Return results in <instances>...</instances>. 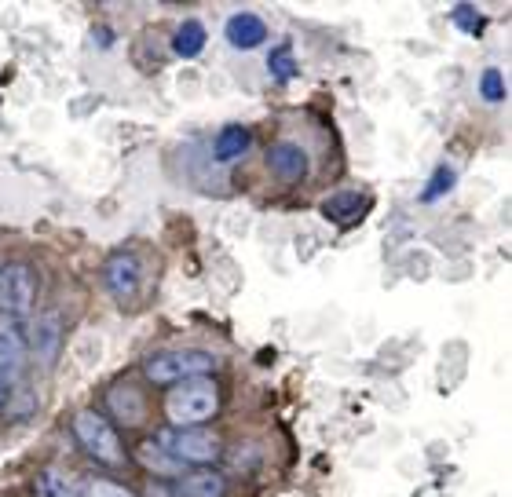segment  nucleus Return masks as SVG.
<instances>
[{
	"mask_svg": "<svg viewBox=\"0 0 512 497\" xmlns=\"http://www.w3.org/2000/svg\"><path fill=\"white\" fill-rule=\"evenodd\" d=\"M216 410H220V392L209 377H191V381L172 384L169 399H165V417L176 428H198Z\"/></svg>",
	"mask_w": 512,
	"mask_h": 497,
	"instance_id": "f257e3e1",
	"label": "nucleus"
},
{
	"mask_svg": "<svg viewBox=\"0 0 512 497\" xmlns=\"http://www.w3.org/2000/svg\"><path fill=\"white\" fill-rule=\"evenodd\" d=\"M33 300H37V275H33L30 264H15L0 267V315L4 322L26 333V322L33 315Z\"/></svg>",
	"mask_w": 512,
	"mask_h": 497,
	"instance_id": "f03ea898",
	"label": "nucleus"
},
{
	"mask_svg": "<svg viewBox=\"0 0 512 497\" xmlns=\"http://www.w3.org/2000/svg\"><path fill=\"white\" fill-rule=\"evenodd\" d=\"M209 370H216V359L209 351H198V348L158 351V355H150L143 362V373L154 384H180V381H191V377H205Z\"/></svg>",
	"mask_w": 512,
	"mask_h": 497,
	"instance_id": "7ed1b4c3",
	"label": "nucleus"
},
{
	"mask_svg": "<svg viewBox=\"0 0 512 497\" xmlns=\"http://www.w3.org/2000/svg\"><path fill=\"white\" fill-rule=\"evenodd\" d=\"M154 443L169 457H176L180 465L205 468L220 457V439L213 432H205V428H165V432H158Z\"/></svg>",
	"mask_w": 512,
	"mask_h": 497,
	"instance_id": "20e7f679",
	"label": "nucleus"
},
{
	"mask_svg": "<svg viewBox=\"0 0 512 497\" xmlns=\"http://www.w3.org/2000/svg\"><path fill=\"white\" fill-rule=\"evenodd\" d=\"M74 435L77 443L85 446V454H92L99 465H121L125 454H121V439L114 432V424L96 410H81L74 417Z\"/></svg>",
	"mask_w": 512,
	"mask_h": 497,
	"instance_id": "39448f33",
	"label": "nucleus"
},
{
	"mask_svg": "<svg viewBox=\"0 0 512 497\" xmlns=\"http://www.w3.org/2000/svg\"><path fill=\"white\" fill-rule=\"evenodd\" d=\"M103 286L114 300H132L143 286V267H139V256L132 249H118V253L110 256L107 264H103Z\"/></svg>",
	"mask_w": 512,
	"mask_h": 497,
	"instance_id": "423d86ee",
	"label": "nucleus"
},
{
	"mask_svg": "<svg viewBox=\"0 0 512 497\" xmlns=\"http://www.w3.org/2000/svg\"><path fill=\"white\" fill-rule=\"evenodd\" d=\"M267 169H271V176L282 183H300L304 176H308V150L300 147V143H289V139H282V143H275V147L267 150Z\"/></svg>",
	"mask_w": 512,
	"mask_h": 497,
	"instance_id": "0eeeda50",
	"label": "nucleus"
},
{
	"mask_svg": "<svg viewBox=\"0 0 512 497\" xmlns=\"http://www.w3.org/2000/svg\"><path fill=\"white\" fill-rule=\"evenodd\" d=\"M22 366H26V333L0 322V381L4 388L19 384Z\"/></svg>",
	"mask_w": 512,
	"mask_h": 497,
	"instance_id": "6e6552de",
	"label": "nucleus"
},
{
	"mask_svg": "<svg viewBox=\"0 0 512 497\" xmlns=\"http://www.w3.org/2000/svg\"><path fill=\"white\" fill-rule=\"evenodd\" d=\"M224 37L238 52H253V48H260L267 41V22L260 15H253V11H238V15L227 19Z\"/></svg>",
	"mask_w": 512,
	"mask_h": 497,
	"instance_id": "1a4fd4ad",
	"label": "nucleus"
},
{
	"mask_svg": "<svg viewBox=\"0 0 512 497\" xmlns=\"http://www.w3.org/2000/svg\"><path fill=\"white\" fill-rule=\"evenodd\" d=\"M176 494L180 497H224L227 479L213 468H198V472H183L176 479Z\"/></svg>",
	"mask_w": 512,
	"mask_h": 497,
	"instance_id": "9d476101",
	"label": "nucleus"
},
{
	"mask_svg": "<svg viewBox=\"0 0 512 497\" xmlns=\"http://www.w3.org/2000/svg\"><path fill=\"white\" fill-rule=\"evenodd\" d=\"M249 143H253V136H249L246 125H227L213 143V158L220 161V165H231L235 158H242V154H246Z\"/></svg>",
	"mask_w": 512,
	"mask_h": 497,
	"instance_id": "9b49d317",
	"label": "nucleus"
},
{
	"mask_svg": "<svg viewBox=\"0 0 512 497\" xmlns=\"http://www.w3.org/2000/svg\"><path fill=\"white\" fill-rule=\"evenodd\" d=\"M205 44H209V33L198 19H183L176 37H172V52L180 55V59H198L205 52Z\"/></svg>",
	"mask_w": 512,
	"mask_h": 497,
	"instance_id": "f8f14e48",
	"label": "nucleus"
},
{
	"mask_svg": "<svg viewBox=\"0 0 512 497\" xmlns=\"http://www.w3.org/2000/svg\"><path fill=\"white\" fill-rule=\"evenodd\" d=\"M136 457H139V465L150 468L154 476H176V479L183 476V465H180V461L165 454V450H161L158 443H143V446L136 450Z\"/></svg>",
	"mask_w": 512,
	"mask_h": 497,
	"instance_id": "ddd939ff",
	"label": "nucleus"
},
{
	"mask_svg": "<svg viewBox=\"0 0 512 497\" xmlns=\"http://www.w3.org/2000/svg\"><path fill=\"white\" fill-rule=\"evenodd\" d=\"M33 494L37 497H81V490H77L63 472H55V468H41V472L33 476Z\"/></svg>",
	"mask_w": 512,
	"mask_h": 497,
	"instance_id": "4468645a",
	"label": "nucleus"
},
{
	"mask_svg": "<svg viewBox=\"0 0 512 497\" xmlns=\"http://www.w3.org/2000/svg\"><path fill=\"white\" fill-rule=\"evenodd\" d=\"M107 399H110V410H114V417H118V421H125V424L143 421V399H139L132 388H114Z\"/></svg>",
	"mask_w": 512,
	"mask_h": 497,
	"instance_id": "2eb2a0df",
	"label": "nucleus"
},
{
	"mask_svg": "<svg viewBox=\"0 0 512 497\" xmlns=\"http://www.w3.org/2000/svg\"><path fill=\"white\" fill-rule=\"evenodd\" d=\"M359 209H363V194H359V191H341V194H333L330 201H322L326 220H337V223L355 220V212H359Z\"/></svg>",
	"mask_w": 512,
	"mask_h": 497,
	"instance_id": "dca6fc26",
	"label": "nucleus"
},
{
	"mask_svg": "<svg viewBox=\"0 0 512 497\" xmlns=\"http://www.w3.org/2000/svg\"><path fill=\"white\" fill-rule=\"evenodd\" d=\"M55 348H59V318L44 315L41 322H37V329H33V351L48 362L55 355Z\"/></svg>",
	"mask_w": 512,
	"mask_h": 497,
	"instance_id": "f3484780",
	"label": "nucleus"
},
{
	"mask_svg": "<svg viewBox=\"0 0 512 497\" xmlns=\"http://www.w3.org/2000/svg\"><path fill=\"white\" fill-rule=\"evenodd\" d=\"M454 183H458V172H454V165H447V161H443V165H436V169H432V176H428L421 201H428V205H432V201H439L443 194L454 191Z\"/></svg>",
	"mask_w": 512,
	"mask_h": 497,
	"instance_id": "a211bd4d",
	"label": "nucleus"
},
{
	"mask_svg": "<svg viewBox=\"0 0 512 497\" xmlns=\"http://www.w3.org/2000/svg\"><path fill=\"white\" fill-rule=\"evenodd\" d=\"M267 70L275 81H293L297 77V59H293V44H278L267 55Z\"/></svg>",
	"mask_w": 512,
	"mask_h": 497,
	"instance_id": "6ab92c4d",
	"label": "nucleus"
},
{
	"mask_svg": "<svg viewBox=\"0 0 512 497\" xmlns=\"http://www.w3.org/2000/svg\"><path fill=\"white\" fill-rule=\"evenodd\" d=\"M450 22H454L461 33H469V37L483 33V15H480V8H472V4H458V8L450 11Z\"/></svg>",
	"mask_w": 512,
	"mask_h": 497,
	"instance_id": "aec40b11",
	"label": "nucleus"
},
{
	"mask_svg": "<svg viewBox=\"0 0 512 497\" xmlns=\"http://www.w3.org/2000/svg\"><path fill=\"white\" fill-rule=\"evenodd\" d=\"M480 96L487 99V103H502L505 99V74L502 70H483V77H480Z\"/></svg>",
	"mask_w": 512,
	"mask_h": 497,
	"instance_id": "412c9836",
	"label": "nucleus"
},
{
	"mask_svg": "<svg viewBox=\"0 0 512 497\" xmlns=\"http://www.w3.org/2000/svg\"><path fill=\"white\" fill-rule=\"evenodd\" d=\"M81 497H136V494L125 490V487H118L114 479H85Z\"/></svg>",
	"mask_w": 512,
	"mask_h": 497,
	"instance_id": "4be33fe9",
	"label": "nucleus"
},
{
	"mask_svg": "<svg viewBox=\"0 0 512 497\" xmlns=\"http://www.w3.org/2000/svg\"><path fill=\"white\" fill-rule=\"evenodd\" d=\"M147 497H180V494H176V490H169L165 483H150V487H147Z\"/></svg>",
	"mask_w": 512,
	"mask_h": 497,
	"instance_id": "5701e85b",
	"label": "nucleus"
},
{
	"mask_svg": "<svg viewBox=\"0 0 512 497\" xmlns=\"http://www.w3.org/2000/svg\"><path fill=\"white\" fill-rule=\"evenodd\" d=\"M4 395H8V388H4V381H0V402H4Z\"/></svg>",
	"mask_w": 512,
	"mask_h": 497,
	"instance_id": "b1692460",
	"label": "nucleus"
}]
</instances>
